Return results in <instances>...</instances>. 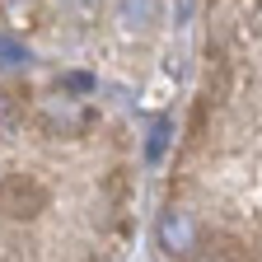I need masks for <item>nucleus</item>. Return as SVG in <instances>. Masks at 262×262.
Returning a JSON list of instances; mask_svg holds the SVG:
<instances>
[{"instance_id": "0eeeda50", "label": "nucleus", "mask_w": 262, "mask_h": 262, "mask_svg": "<svg viewBox=\"0 0 262 262\" xmlns=\"http://www.w3.org/2000/svg\"><path fill=\"white\" fill-rule=\"evenodd\" d=\"M14 61H24V47H19V42H10L5 33H0V66H14Z\"/></svg>"}, {"instance_id": "39448f33", "label": "nucleus", "mask_w": 262, "mask_h": 262, "mask_svg": "<svg viewBox=\"0 0 262 262\" xmlns=\"http://www.w3.org/2000/svg\"><path fill=\"white\" fill-rule=\"evenodd\" d=\"M19 117H24V94H14V89H0V131H10Z\"/></svg>"}, {"instance_id": "6e6552de", "label": "nucleus", "mask_w": 262, "mask_h": 262, "mask_svg": "<svg viewBox=\"0 0 262 262\" xmlns=\"http://www.w3.org/2000/svg\"><path fill=\"white\" fill-rule=\"evenodd\" d=\"M131 14H136L141 24H150V14H155V5H150V0H126V19Z\"/></svg>"}, {"instance_id": "423d86ee", "label": "nucleus", "mask_w": 262, "mask_h": 262, "mask_svg": "<svg viewBox=\"0 0 262 262\" xmlns=\"http://www.w3.org/2000/svg\"><path fill=\"white\" fill-rule=\"evenodd\" d=\"M169 122H155V131H150V145H145V159L150 164H159V155H164V145H169Z\"/></svg>"}, {"instance_id": "7ed1b4c3", "label": "nucleus", "mask_w": 262, "mask_h": 262, "mask_svg": "<svg viewBox=\"0 0 262 262\" xmlns=\"http://www.w3.org/2000/svg\"><path fill=\"white\" fill-rule=\"evenodd\" d=\"M159 244L169 257H196L202 253V225H196L183 206H169L159 215Z\"/></svg>"}, {"instance_id": "f03ea898", "label": "nucleus", "mask_w": 262, "mask_h": 262, "mask_svg": "<svg viewBox=\"0 0 262 262\" xmlns=\"http://www.w3.org/2000/svg\"><path fill=\"white\" fill-rule=\"evenodd\" d=\"M52 202V192L42 178H33V173H10L5 183H0V211H5L10 220H33V215H42Z\"/></svg>"}, {"instance_id": "20e7f679", "label": "nucleus", "mask_w": 262, "mask_h": 262, "mask_svg": "<svg viewBox=\"0 0 262 262\" xmlns=\"http://www.w3.org/2000/svg\"><path fill=\"white\" fill-rule=\"evenodd\" d=\"M0 19L10 28H33L38 24V0H0Z\"/></svg>"}, {"instance_id": "f257e3e1", "label": "nucleus", "mask_w": 262, "mask_h": 262, "mask_svg": "<svg viewBox=\"0 0 262 262\" xmlns=\"http://www.w3.org/2000/svg\"><path fill=\"white\" fill-rule=\"evenodd\" d=\"M38 126L47 131V136H84V131L94 126V108L61 89L56 98H42L38 103Z\"/></svg>"}]
</instances>
